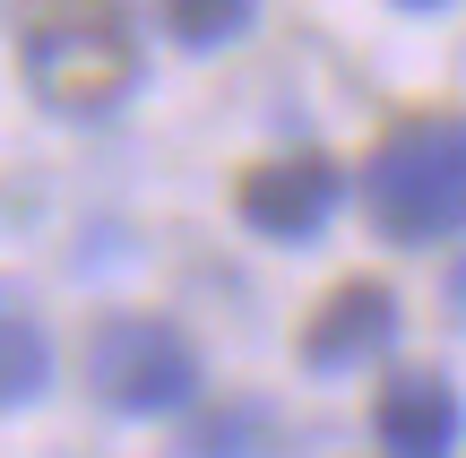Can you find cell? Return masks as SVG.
<instances>
[{
    "label": "cell",
    "instance_id": "1",
    "mask_svg": "<svg viewBox=\"0 0 466 458\" xmlns=\"http://www.w3.org/2000/svg\"><path fill=\"white\" fill-rule=\"evenodd\" d=\"M17 69L52 113H113L138 87L130 0H17Z\"/></svg>",
    "mask_w": 466,
    "mask_h": 458
},
{
    "label": "cell",
    "instance_id": "2",
    "mask_svg": "<svg viewBox=\"0 0 466 458\" xmlns=\"http://www.w3.org/2000/svg\"><path fill=\"white\" fill-rule=\"evenodd\" d=\"M363 208L389 242L466 234V113H406L363 165Z\"/></svg>",
    "mask_w": 466,
    "mask_h": 458
},
{
    "label": "cell",
    "instance_id": "3",
    "mask_svg": "<svg viewBox=\"0 0 466 458\" xmlns=\"http://www.w3.org/2000/svg\"><path fill=\"white\" fill-rule=\"evenodd\" d=\"M86 381H96V398L121 407V415H165V407H190L199 355H190L182 329L121 311V321H104L96 338H86Z\"/></svg>",
    "mask_w": 466,
    "mask_h": 458
},
{
    "label": "cell",
    "instance_id": "4",
    "mask_svg": "<svg viewBox=\"0 0 466 458\" xmlns=\"http://www.w3.org/2000/svg\"><path fill=\"white\" fill-rule=\"evenodd\" d=\"M337 199H346V173H337L329 156H311V148L302 156H268V165H250L242 182H233L242 225L268 234V242H311Z\"/></svg>",
    "mask_w": 466,
    "mask_h": 458
},
{
    "label": "cell",
    "instance_id": "5",
    "mask_svg": "<svg viewBox=\"0 0 466 458\" xmlns=\"http://www.w3.org/2000/svg\"><path fill=\"white\" fill-rule=\"evenodd\" d=\"M389 338H398V294H389L380 277H346V286H329V303L302 321V363H311V372H354V363H371Z\"/></svg>",
    "mask_w": 466,
    "mask_h": 458
},
{
    "label": "cell",
    "instance_id": "6",
    "mask_svg": "<svg viewBox=\"0 0 466 458\" xmlns=\"http://www.w3.org/2000/svg\"><path fill=\"white\" fill-rule=\"evenodd\" d=\"M371 424H380V458H450L466 407H458L450 372H423V363H415V372H389Z\"/></svg>",
    "mask_w": 466,
    "mask_h": 458
},
{
    "label": "cell",
    "instance_id": "7",
    "mask_svg": "<svg viewBox=\"0 0 466 458\" xmlns=\"http://www.w3.org/2000/svg\"><path fill=\"white\" fill-rule=\"evenodd\" d=\"M44 381H52V346H44V329H35L26 294L0 286V407L44 398Z\"/></svg>",
    "mask_w": 466,
    "mask_h": 458
},
{
    "label": "cell",
    "instance_id": "8",
    "mask_svg": "<svg viewBox=\"0 0 466 458\" xmlns=\"http://www.w3.org/2000/svg\"><path fill=\"white\" fill-rule=\"evenodd\" d=\"M259 442H268V407L259 398H242V407H208L199 424H190V458H259Z\"/></svg>",
    "mask_w": 466,
    "mask_h": 458
},
{
    "label": "cell",
    "instance_id": "9",
    "mask_svg": "<svg viewBox=\"0 0 466 458\" xmlns=\"http://www.w3.org/2000/svg\"><path fill=\"white\" fill-rule=\"evenodd\" d=\"M165 26L182 35L190 52H208V44H233V35L250 26V0H165Z\"/></svg>",
    "mask_w": 466,
    "mask_h": 458
},
{
    "label": "cell",
    "instance_id": "10",
    "mask_svg": "<svg viewBox=\"0 0 466 458\" xmlns=\"http://www.w3.org/2000/svg\"><path fill=\"white\" fill-rule=\"evenodd\" d=\"M398 9H450V0H398Z\"/></svg>",
    "mask_w": 466,
    "mask_h": 458
}]
</instances>
